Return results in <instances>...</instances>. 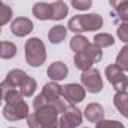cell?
Returning <instances> with one entry per match:
<instances>
[{
    "instance_id": "32",
    "label": "cell",
    "mask_w": 128,
    "mask_h": 128,
    "mask_svg": "<svg viewBox=\"0 0 128 128\" xmlns=\"http://www.w3.org/2000/svg\"><path fill=\"white\" fill-rule=\"evenodd\" d=\"M27 124H28L30 128H40V124H39V121L36 118V113H30L27 116Z\"/></svg>"
},
{
    "instance_id": "2",
    "label": "cell",
    "mask_w": 128,
    "mask_h": 128,
    "mask_svg": "<svg viewBox=\"0 0 128 128\" xmlns=\"http://www.w3.org/2000/svg\"><path fill=\"white\" fill-rule=\"evenodd\" d=\"M26 61L32 67H40L46 61V48L39 37H32L26 42Z\"/></svg>"
},
{
    "instance_id": "24",
    "label": "cell",
    "mask_w": 128,
    "mask_h": 128,
    "mask_svg": "<svg viewBox=\"0 0 128 128\" xmlns=\"http://www.w3.org/2000/svg\"><path fill=\"white\" fill-rule=\"evenodd\" d=\"M116 66L124 70V72H128V45L122 46V49L119 51L118 57H116Z\"/></svg>"
},
{
    "instance_id": "15",
    "label": "cell",
    "mask_w": 128,
    "mask_h": 128,
    "mask_svg": "<svg viewBox=\"0 0 128 128\" xmlns=\"http://www.w3.org/2000/svg\"><path fill=\"white\" fill-rule=\"evenodd\" d=\"M113 104H115V107L118 109V112L124 118H128V92L127 91L116 92L115 97H113Z\"/></svg>"
},
{
    "instance_id": "7",
    "label": "cell",
    "mask_w": 128,
    "mask_h": 128,
    "mask_svg": "<svg viewBox=\"0 0 128 128\" xmlns=\"http://www.w3.org/2000/svg\"><path fill=\"white\" fill-rule=\"evenodd\" d=\"M80 124H82V112L73 104H68L58 121V128H76Z\"/></svg>"
},
{
    "instance_id": "31",
    "label": "cell",
    "mask_w": 128,
    "mask_h": 128,
    "mask_svg": "<svg viewBox=\"0 0 128 128\" xmlns=\"http://www.w3.org/2000/svg\"><path fill=\"white\" fill-rule=\"evenodd\" d=\"M48 104V101H46V98L42 96V94H39V96H36L34 98V103H33V107H34V110H39L40 107H45Z\"/></svg>"
},
{
    "instance_id": "8",
    "label": "cell",
    "mask_w": 128,
    "mask_h": 128,
    "mask_svg": "<svg viewBox=\"0 0 128 128\" xmlns=\"http://www.w3.org/2000/svg\"><path fill=\"white\" fill-rule=\"evenodd\" d=\"M85 88L79 84H67L63 86V97L66 101H68L70 104H78L80 101H84L85 98Z\"/></svg>"
},
{
    "instance_id": "34",
    "label": "cell",
    "mask_w": 128,
    "mask_h": 128,
    "mask_svg": "<svg viewBox=\"0 0 128 128\" xmlns=\"http://www.w3.org/2000/svg\"><path fill=\"white\" fill-rule=\"evenodd\" d=\"M2 100H3V92H2V88H0V103H2Z\"/></svg>"
},
{
    "instance_id": "5",
    "label": "cell",
    "mask_w": 128,
    "mask_h": 128,
    "mask_svg": "<svg viewBox=\"0 0 128 128\" xmlns=\"http://www.w3.org/2000/svg\"><path fill=\"white\" fill-rule=\"evenodd\" d=\"M80 82H82V86L88 91V92H92L97 94L103 90V79L100 76V72L97 68H90L86 72H82V76H80Z\"/></svg>"
},
{
    "instance_id": "9",
    "label": "cell",
    "mask_w": 128,
    "mask_h": 128,
    "mask_svg": "<svg viewBox=\"0 0 128 128\" xmlns=\"http://www.w3.org/2000/svg\"><path fill=\"white\" fill-rule=\"evenodd\" d=\"M27 78V73L24 70H20V68H14L8 73L6 79L0 84V88H2V92L10 90V88H20L21 84L24 82V79Z\"/></svg>"
},
{
    "instance_id": "14",
    "label": "cell",
    "mask_w": 128,
    "mask_h": 128,
    "mask_svg": "<svg viewBox=\"0 0 128 128\" xmlns=\"http://www.w3.org/2000/svg\"><path fill=\"white\" fill-rule=\"evenodd\" d=\"M33 15L40 20V21H48L52 18V9H51V4L49 3H45V2H39L33 6Z\"/></svg>"
},
{
    "instance_id": "4",
    "label": "cell",
    "mask_w": 128,
    "mask_h": 128,
    "mask_svg": "<svg viewBox=\"0 0 128 128\" xmlns=\"http://www.w3.org/2000/svg\"><path fill=\"white\" fill-rule=\"evenodd\" d=\"M106 78H107V80L112 84V86L115 88L116 92L127 91L128 78L125 76L124 70H121L116 64H110V66L106 67Z\"/></svg>"
},
{
    "instance_id": "16",
    "label": "cell",
    "mask_w": 128,
    "mask_h": 128,
    "mask_svg": "<svg viewBox=\"0 0 128 128\" xmlns=\"http://www.w3.org/2000/svg\"><path fill=\"white\" fill-rule=\"evenodd\" d=\"M66 34H67V27H64V26H60V24H58V26L52 27V28L48 32V39H49L51 43L58 45V43H61V42L64 40Z\"/></svg>"
},
{
    "instance_id": "18",
    "label": "cell",
    "mask_w": 128,
    "mask_h": 128,
    "mask_svg": "<svg viewBox=\"0 0 128 128\" xmlns=\"http://www.w3.org/2000/svg\"><path fill=\"white\" fill-rule=\"evenodd\" d=\"M51 9H52V18H51V20H55V21L63 20L64 16L68 14V8H67V4L64 3L63 0L54 2V3L51 4Z\"/></svg>"
},
{
    "instance_id": "30",
    "label": "cell",
    "mask_w": 128,
    "mask_h": 128,
    "mask_svg": "<svg viewBox=\"0 0 128 128\" xmlns=\"http://www.w3.org/2000/svg\"><path fill=\"white\" fill-rule=\"evenodd\" d=\"M118 37L119 40L128 43V22H121V26L118 27Z\"/></svg>"
},
{
    "instance_id": "36",
    "label": "cell",
    "mask_w": 128,
    "mask_h": 128,
    "mask_svg": "<svg viewBox=\"0 0 128 128\" xmlns=\"http://www.w3.org/2000/svg\"><path fill=\"white\" fill-rule=\"evenodd\" d=\"M0 4H2V0H0Z\"/></svg>"
},
{
    "instance_id": "6",
    "label": "cell",
    "mask_w": 128,
    "mask_h": 128,
    "mask_svg": "<svg viewBox=\"0 0 128 128\" xmlns=\"http://www.w3.org/2000/svg\"><path fill=\"white\" fill-rule=\"evenodd\" d=\"M28 104L22 100L20 103H14V104H4L3 107V116L8 121H21V119H27L28 116Z\"/></svg>"
},
{
    "instance_id": "19",
    "label": "cell",
    "mask_w": 128,
    "mask_h": 128,
    "mask_svg": "<svg viewBox=\"0 0 128 128\" xmlns=\"http://www.w3.org/2000/svg\"><path fill=\"white\" fill-rule=\"evenodd\" d=\"M88 45H90L88 39H86L85 36H82V34H76V36H73L72 40H70V48L74 51V54L85 51V49L88 48Z\"/></svg>"
},
{
    "instance_id": "38",
    "label": "cell",
    "mask_w": 128,
    "mask_h": 128,
    "mask_svg": "<svg viewBox=\"0 0 128 128\" xmlns=\"http://www.w3.org/2000/svg\"><path fill=\"white\" fill-rule=\"evenodd\" d=\"M10 128H14V127H10Z\"/></svg>"
},
{
    "instance_id": "25",
    "label": "cell",
    "mask_w": 128,
    "mask_h": 128,
    "mask_svg": "<svg viewBox=\"0 0 128 128\" xmlns=\"http://www.w3.org/2000/svg\"><path fill=\"white\" fill-rule=\"evenodd\" d=\"M82 52H85L91 60H92V63H98L101 58H103V52H101V48H98L97 45H88V48L85 49V51H82Z\"/></svg>"
},
{
    "instance_id": "3",
    "label": "cell",
    "mask_w": 128,
    "mask_h": 128,
    "mask_svg": "<svg viewBox=\"0 0 128 128\" xmlns=\"http://www.w3.org/2000/svg\"><path fill=\"white\" fill-rule=\"evenodd\" d=\"M40 128H58V110L52 104H46L34 112Z\"/></svg>"
},
{
    "instance_id": "39",
    "label": "cell",
    "mask_w": 128,
    "mask_h": 128,
    "mask_svg": "<svg viewBox=\"0 0 128 128\" xmlns=\"http://www.w3.org/2000/svg\"><path fill=\"white\" fill-rule=\"evenodd\" d=\"M86 128H88V127H86Z\"/></svg>"
},
{
    "instance_id": "29",
    "label": "cell",
    "mask_w": 128,
    "mask_h": 128,
    "mask_svg": "<svg viewBox=\"0 0 128 128\" xmlns=\"http://www.w3.org/2000/svg\"><path fill=\"white\" fill-rule=\"evenodd\" d=\"M92 4V0H72V6L78 10H88Z\"/></svg>"
},
{
    "instance_id": "27",
    "label": "cell",
    "mask_w": 128,
    "mask_h": 128,
    "mask_svg": "<svg viewBox=\"0 0 128 128\" xmlns=\"http://www.w3.org/2000/svg\"><path fill=\"white\" fill-rule=\"evenodd\" d=\"M116 15H118V18L122 21V22H128V0L125 2H122L116 9Z\"/></svg>"
},
{
    "instance_id": "13",
    "label": "cell",
    "mask_w": 128,
    "mask_h": 128,
    "mask_svg": "<svg viewBox=\"0 0 128 128\" xmlns=\"http://www.w3.org/2000/svg\"><path fill=\"white\" fill-rule=\"evenodd\" d=\"M85 118L90 122H98L104 118V109L98 103H90L85 107Z\"/></svg>"
},
{
    "instance_id": "1",
    "label": "cell",
    "mask_w": 128,
    "mask_h": 128,
    "mask_svg": "<svg viewBox=\"0 0 128 128\" xmlns=\"http://www.w3.org/2000/svg\"><path fill=\"white\" fill-rule=\"evenodd\" d=\"M103 27V18L98 14H88V15H76L68 21L67 28L73 33H84V32H96Z\"/></svg>"
},
{
    "instance_id": "10",
    "label": "cell",
    "mask_w": 128,
    "mask_h": 128,
    "mask_svg": "<svg viewBox=\"0 0 128 128\" xmlns=\"http://www.w3.org/2000/svg\"><path fill=\"white\" fill-rule=\"evenodd\" d=\"M10 32H12V34H15L16 37H24L28 33L33 32V22L28 18H26V16H18L16 20L12 21Z\"/></svg>"
},
{
    "instance_id": "12",
    "label": "cell",
    "mask_w": 128,
    "mask_h": 128,
    "mask_svg": "<svg viewBox=\"0 0 128 128\" xmlns=\"http://www.w3.org/2000/svg\"><path fill=\"white\" fill-rule=\"evenodd\" d=\"M67 73H68V68H67V66L64 63H61V61L52 63L48 67V70H46V74H48V78H49L52 82L63 80L64 78H67Z\"/></svg>"
},
{
    "instance_id": "23",
    "label": "cell",
    "mask_w": 128,
    "mask_h": 128,
    "mask_svg": "<svg viewBox=\"0 0 128 128\" xmlns=\"http://www.w3.org/2000/svg\"><path fill=\"white\" fill-rule=\"evenodd\" d=\"M16 54V46L12 42H3L2 43V49H0V58L3 60H10L14 58Z\"/></svg>"
},
{
    "instance_id": "28",
    "label": "cell",
    "mask_w": 128,
    "mask_h": 128,
    "mask_svg": "<svg viewBox=\"0 0 128 128\" xmlns=\"http://www.w3.org/2000/svg\"><path fill=\"white\" fill-rule=\"evenodd\" d=\"M96 128H125V127L119 121H106V119H101V121H98L96 124Z\"/></svg>"
},
{
    "instance_id": "26",
    "label": "cell",
    "mask_w": 128,
    "mask_h": 128,
    "mask_svg": "<svg viewBox=\"0 0 128 128\" xmlns=\"http://www.w3.org/2000/svg\"><path fill=\"white\" fill-rule=\"evenodd\" d=\"M12 9L8 6V4H0V27L2 26H4V24H8L10 20H12Z\"/></svg>"
},
{
    "instance_id": "17",
    "label": "cell",
    "mask_w": 128,
    "mask_h": 128,
    "mask_svg": "<svg viewBox=\"0 0 128 128\" xmlns=\"http://www.w3.org/2000/svg\"><path fill=\"white\" fill-rule=\"evenodd\" d=\"M73 61H74L76 68L80 70V72H86V70H90V68L92 67V64H94L92 63V60H91L85 52H78V54H74Z\"/></svg>"
},
{
    "instance_id": "21",
    "label": "cell",
    "mask_w": 128,
    "mask_h": 128,
    "mask_svg": "<svg viewBox=\"0 0 128 128\" xmlns=\"http://www.w3.org/2000/svg\"><path fill=\"white\" fill-rule=\"evenodd\" d=\"M94 45H97L98 48H109L115 45V39L109 33H98L94 37Z\"/></svg>"
},
{
    "instance_id": "33",
    "label": "cell",
    "mask_w": 128,
    "mask_h": 128,
    "mask_svg": "<svg viewBox=\"0 0 128 128\" xmlns=\"http://www.w3.org/2000/svg\"><path fill=\"white\" fill-rule=\"evenodd\" d=\"M122 2H125V0H109L110 6H112V8H115V9H116V8H118V6H119Z\"/></svg>"
},
{
    "instance_id": "11",
    "label": "cell",
    "mask_w": 128,
    "mask_h": 128,
    "mask_svg": "<svg viewBox=\"0 0 128 128\" xmlns=\"http://www.w3.org/2000/svg\"><path fill=\"white\" fill-rule=\"evenodd\" d=\"M40 94L46 98L48 104H52L55 100H58L60 97H63V86L58 85L57 82H49V84L43 85Z\"/></svg>"
},
{
    "instance_id": "37",
    "label": "cell",
    "mask_w": 128,
    "mask_h": 128,
    "mask_svg": "<svg viewBox=\"0 0 128 128\" xmlns=\"http://www.w3.org/2000/svg\"><path fill=\"white\" fill-rule=\"evenodd\" d=\"M0 33H2V30H0Z\"/></svg>"
},
{
    "instance_id": "35",
    "label": "cell",
    "mask_w": 128,
    "mask_h": 128,
    "mask_svg": "<svg viewBox=\"0 0 128 128\" xmlns=\"http://www.w3.org/2000/svg\"><path fill=\"white\" fill-rule=\"evenodd\" d=\"M0 49H2V42H0Z\"/></svg>"
},
{
    "instance_id": "20",
    "label": "cell",
    "mask_w": 128,
    "mask_h": 128,
    "mask_svg": "<svg viewBox=\"0 0 128 128\" xmlns=\"http://www.w3.org/2000/svg\"><path fill=\"white\" fill-rule=\"evenodd\" d=\"M36 88H37L36 80H34L33 78H30V76H27L18 90H20V92L24 97H32L33 94H34V91H36Z\"/></svg>"
},
{
    "instance_id": "22",
    "label": "cell",
    "mask_w": 128,
    "mask_h": 128,
    "mask_svg": "<svg viewBox=\"0 0 128 128\" xmlns=\"http://www.w3.org/2000/svg\"><path fill=\"white\" fill-rule=\"evenodd\" d=\"M22 98H24V96L20 92L18 88H10V90H8V91L3 92V100H4L6 104L20 103V101H22Z\"/></svg>"
}]
</instances>
